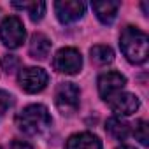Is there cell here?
Instances as JSON below:
<instances>
[{"instance_id":"ac0fdd59","label":"cell","mask_w":149,"mask_h":149,"mask_svg":"<svg viewBox=\"0 0 149 149\" xmlns=\"http://www.w3.org/2000/svg\"><path fill=\"white\" fill-rule=\"evenodd\" d=\"M18 67H19V60L16 58V56H13V54H9V56H6L4 58V68H6V72H14V70H18Z\"/></svg>"},{"instance_id":"ba28073f","label":"cell","mask_w":149,"mask_h":149,"mask_svg":"<svg viewBox=\"0 0 149 149\" xmlns=\"http://www.w3.org/2000/svg\"><path fill=\"white\" fill-rule=\"evenodd\" d=\"M84 9H86V6L83 2H79V0H60V2L54 4L56 16L60 19V23H63V25L74 23L79 18H83Z\"/></svg>"},{"instance_id":"7a4b0ae2","label":"cell","mask_w":149,"mask_h":149,"mask_svg":"<svg viewBox=\"0 0 149 149\" xmlns=\"http://www.w3.org/2000/svg\"><path fill=\"white\" fill-rule=\"evenodd\" d=\"M16 125L26 135H39L51 125V116L47 107L40 104H32L16 116Z\"/></svg>"},{"instance_id":"4fadbf2b","label":"cell","mask_w":149,"mask_h":149,"mask_svg":"<svg viewBox=\"0 0 149 149\" xmlns=\"http://www.w3.org/2000/svg\"><path fill=\"white\" fill-rule=\"evenodd\" d=\"M105 130H107L109 135L114 137L116 140H126V139L130 137V133H132L130 125H128L126 121L116 118V116L107 119V123H105Z\"/></svg>"},{"instance_id":"9a60e30c","label":"cell","mask_w":149,"mask_h":149,"mask_svg":"<svg viewBox=\"0 0 149 149\" xmlns=\"http://www.w3.org/2000/svg\"><path fill=\"white\" fill-rule=\"evenodd\" d=\"M14 7H19V9H25L28 14H30V19L32 21H40L44 13H46V4L44 2H30V4H13Z\"/></svg>"},{"instance_id":"5bb4252c","label":"cell","mask_w":149,"mask_h":149,"mask_svg":"<svg viewBox=\"0 0 149 149\" xmlns=\"http://www.w3.org/2000/svg\"><path fill=\"white\" fill-rule=\"evenodd\" d=\"M90 54H91V60L98 65H107L114 60V51L109 47V46H104V44H98V46H93L90 49Z\"/></svg>"},{"instance_id":"5b68a950","label":"cell","mask_w":149,"mask_h":149,"mask_svg":"<svg viewBox=\"0 0 149 149\" xmlns=\"http://www.w3.org/2000/svg\"><path fill=\"white\" fill-rule=\"evenodd\" d=\"M49 76L40 67H26L18 74V83L26 93H39L47 86Z\"/></svg>"},{"instance_id":"7c38bea8","label":"cell","mask_w":149,"mask_h":149,"mask_svg":"<svg viewBox=\"0 0 149 149\" xmlns=\"http://www.w3.org/2000/svg\"><path fill=\"white\" fill-rule=\"evenodd\" d=\"M119 2H93L91 7L97 14V18L104 23V25H111L114 19H116V14H118V9H119Z\"/></svg>"},{"instance_id":"6da1fadb","label":"cell","mask_w":149,"mask_h":149,"mask_svg":"<svg viewBox=\"0 0 149 149\" xmlns=\"http://www.w3.org/2000/svg\"><path fill=\"white\" fill-rule=\"evenodd\" d=\"M147 33L135 28V26H126L121 32L119 37V46L123 54L126 56L128 61L139 65L147 60Z\"/></svg>"},{"instance_id":"d6986e66","label":"cell","mask_w":149,"mask_h":149,"mask_svg":"<svg viewBox=\"0 0 149 149\" xmlns=\"http://www.w3.org/2000/svg\"><path fill=\"white\" fill-rule=\"evenodd\" d=\"M0 149H33V147L25 140H11L9 144L0 146Z\"/></svg>"},{"instance_id":"8fae6325","label":"cell","mask_w":149,"mask_h":149,"mask_svg":"<svg viewBox=\"0 0 149 149\" xmlns=\"http://www.w3.org/2000/svg\"><path fill=\"white\" fill-rule=\"evenodd\" d=\"M49 51H51V40L44 33H33L30 39V46H28L30 56L35 60H46Z\"/></svg>"},{"instance_id":"30bf717a","label":"cell","mask_w":149,"mask_h":149,"mask_svg":"<svg viewBox=\"0 0 149 149\" xmlns=\"http://www.w3.org/2000/svg\"><path fill=\"white\" fill-rule=\"evenodd\" d=\"M65 147L67 149H102V142L97 135L90 132H83V133H76L68 137Z\"/></svg>"},{"instance_id":"277c9868","label":"cell","mask_w":149,"mask_h":149,"mask_svg":"<svg viewBox=\"0 0 149 149\" xmlns=\"http://www.w3.org/2000/svg\"><path fill=\"white\" fill-rule=\"evenodd\" d=\"M25 26L18 16H7L0 23V40L9 49H16L25 42Z\"/></svg>"},{"instance_id":"52a82bcc","label":"cell","mask_w":149,"mask_h":149,"mask_svg":"<svg viewBox=\"0 0 149 149\" xmlns=\"http://www.w3.org/2000/svg\"><path fill=\"white\" fill-rule=\"evenodd\" d=\"M107 104L111 107V111L118 116H130L133 114L139 107L140 102L133 93H126V91H118L112 97L107 98Z\"/></svg>"},{"instance_id":"e0dca14e","label":"cell","mask_w":149,"mask_h":149,"mask_svg":"<svg viewBox=\"0 0 149 149\" xmlns=\"http://www.w3.org/2000/svg\"><path fill=\"white\" fill-rule=\"evenodd\" d=\"M13 105V95L0 90V119L6 116V112L9 111V107Z\"/></svg>"},{"instance_id":"9c48e42d","label":"cell","mask_w":149,"mask_h":149,"mask_svg":"<svg viewBox=\"0 0 149 149\" xmlns=\"http://www.w3.org/2000/svg\"><path fill=\"white\" fill-rule=\"evenodd\" d=\"M126 84V77L119 72H105L98 77V93L104 100L121 91Z\"/></svg>"},{"instance_id":"ffe728a7","label":"cell","mask_w":149,"mask_h":149,"mask_svg":"<svg viewBox=\"0 0 149 149\" xmlns=\"http://www.w3.org/2000/svg\"><path fill=\"white\" fill-rule=\"evenodd\" d=\"M118 149H135V147H130V146H121V147H118Z\"/></svg>"},{"instance_id":"3957f363","label":"cell","mask_w":149,"mask_h":149,"mask_svg":"<svg viewBox=\"0 0 149 149\" xmlns=\"http://www.w3.org/2000/svg\"><path fill=\"white\" fill-rule=\"evenodd\" d=\"M54 104L65 116H72L79 109V88L74 83H60L54 91Z\"/></svg>"},{"instance_id":"2e32d148","label":"cell","mask_w":149,"mask_h":149,"mask_svg":"<svg viewBox=\"0 0 149 149\" xmlns=\"http://www.w3.org/2000/svg\"><path fill=\"white\" fill-rule=\"evenodd\" d=\"M133 135H135V139L142 144V146H147V123L144 121V119H139L137 123H135V130H133Z\"/></svg>"},{"instance_id":"8992f818","label":"cell","mask_w":149,"mask_h":149,"mask_svg":"<svg viewBox=\"0 0 149 149\" xmlns=\"http://www.w3.org/2000/svg\"><path fill=\"white\" fill-rule=\"evenodd\" d=\"M53 67L61 74H77L83 67V56L76 47H61L53 58Z\"/></svg>"}]
</instances>
